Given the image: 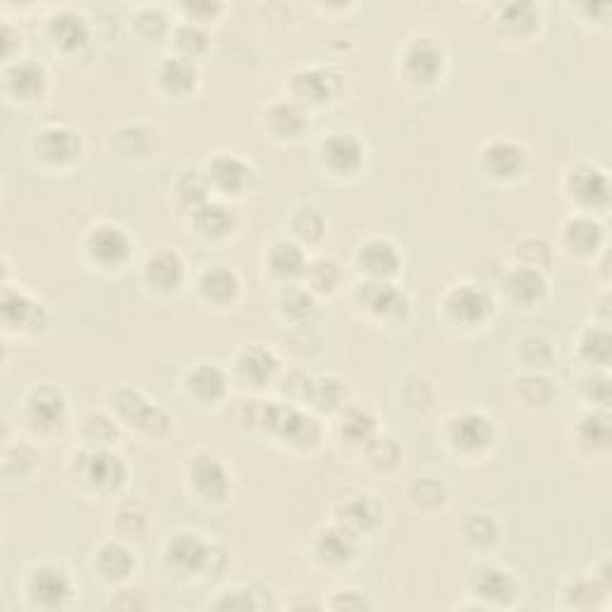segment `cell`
Listing matches in <instances>:
<instances>
[{"label": "cell", "instance_id": "cell-1", "mask_svg": "<svg viewBox=\"0 0 612 612\" xmlns=\"http://www.w3.org/2000/svg\"><path fill=\"white\" fill-rule=\"evenodd\" d=\"M165 558H168L170 567H175L182 574H218L223 567L216 565V560H225V553L213 543H208L206 538H201V534L180 531L165 546Z\"/></svg>", "mask_w": 612, "mask_h": 612}, {"label": "cell", "instance_id": "cell-2", "mask_svg": "<svg viewBox=\"0 0 612 612\" xmlns=\"http://www.w3.org/2000/svg\"><path fill=\"white\" fill-rule=\"evenodd\" d=\"M113 407L120 421H125L127 426L146 433V436L161 438L170 431L168 412L158 405H153L151 400H146L139 390L134 388L118 390V395H115L113 400Z\"/></svg>", "mask_w": 612, "mask_h": 612}, {"label": "cell", "instance_id": "cell-3", "mask_svg": "<svg viewBox=\"0 0 612 612\" xmlns=\"http://www.w3.org/2000/svg\"><path fill=\"white\" fill-rule=\"evenodd\" d=\"M261 424L275 436L290 440L297 445H309L318 440V424L311 416L299 412L292 405H263L261 407Z\"/></svg>", "mask_w": 612, "mask_h": 612}, {"label": "cell", "instance_id": "cell-4", "mask_svg": "<svg viewBox=\"0 0 612 612\" xmlns=\"http://www.w3.org/2000/svg\"><path fill=\"white\" fill-rule=\"evenodd\" d=\"M357 302L371 316L388 323H397L407 316V297L388 280H369V283L359 285Z\"/></svg>", "mask_w": 612, "mask_h": 612}, {"label": "cell", "instance_id": "cell-5", "mask_svg": "<svg viewBox=\"0 0 612 612\" xmlns=\"http://www.w3.org/2000/svg\"><path fill=\"white\" fill-rule=\"evenodd\" d=\"M567 194L584 208H605L610 201V180L601 168L581 163L567 175Z\"/></svg>", "mask_w": 612, "mask_h": 612}, {"label": "cell", "instance_id": "cell-6", "mask_svg": "<svg viewBox=\"0 0 612 612\" xmlns=\"http://www.w3.org/2000/svg\"><path fill=\"white\" fill-rule=\"evenodd\" d=\"M87 252L91 261L101 263L106 268H118L130 259L132 254V237L127 235L120 225L103 223L94 228L87 237Z\"/></svg>", "mask_w": 612, "mask_h": 612}, {"label": "cell", "instance_id": "cell-7", "mask_svg": "<svg viewBox=\"0 0 612 612\" xmlns=\"http://www.w3.org/2000/svg\"><path fill=\"white\" fill-rule=\"evenodd\" d=\"M448 438L452 448H457L459 452H467V455H474V452H483L486 448H491L495 438V428L486 414L464 412L450 421Z\"/></svg>", "mask_w": 612, "mask_h": 612}, {"label": "cell", "instance_id": "cell-8", "mask_svg": "<svg viewBox=\"0 0 612 612\" xmlns=\"http://www.w3.org/2000/svg\"><path fill=\"white\" fill-rule=\"evenodd\" d=\"M445 311L455 323L476 326L491 314V297L479 285H457L445 295Z\"/></svg>", "mask_w": 612, "mask_h": 612}, {"label": "cell", "instance_id": "cell-9", "mask_svg": "<svg viewBox=\"0 0 612 612\" xmlns=\"http://www.w3.org/2000/svg\"><path fill=\"white\" fill-rule=\"evenodd\" d=\"M364 144L354 134L335 132L321 142V161L335 175H354L364 165Z\"/></svg>", "mask_w": 612, "mask_h": 612}, {"label": "cell", "instance_id": "cell-10", "mask_svg": "<svg viewBox=\"0 0 612 612\" xmlns=\"http://www.w3.org/2000/svg\"><path fill=\"white\" fill-rule=\"evenodd\" d=\"M29 598L44 608H60L72 598V581L65 569L41 565L29 577Z\"/></svg>", "mask_w": 612, "mask_h": 612}, {"label": "cell", "instance_id": "cell-11", "mask_svg": "<svg viewBox=\"0 0 612 612\" xmlns=\"http://www.w3.org/2000/svg\"><path fill=\"white\" fill-rule=\"evenodd\" d=\"M194 488L208 503H223L230 493V474L225 464L213 455H197L189 464Z\"/></svg>", "mask_w": 612, "mask_h": 612}, {"label": "cell", "instance_id": "cell-12", "mask_svg": "<svg viewBox=\"0 0 612 612\" xmlns=\"http://www.w3.org/2000/svg\"><path fill=\"white\" fill-rule=\"evenodd\" d=\"M84 479L101 493L120 491L127 481V467L118 455L106 448H96L84 459Z\"/></svg>", "mask_w": 612, "mask_h": 612}, {"label": "cell", "instance_id": "cell-13", "mask_svg": "<svg viewBox=\"0 0 612 612\" xmlns=\"http://www.w3.org/2000/svg\"><path fill=\"white\" fill-rule=\"evenodd\" d=\"M445 53L436 41L416 39L405 51V75L414 84H433L443 72Z\"/></svg>", "mask_w": 612, "mask_h": 612}, {"label": "cell", "instance_id": "cell-14", "mask_svg": "<svg viewBox=\"0 0 612 612\" xmlns=\"http://www.w3.org/2000/svg\"><path fill=\"white\" fill-rule=\"evenodd\" d=\"M206 180L208 187H216L223 194H242L252 185L254 170L242 158L232 156V153H220L208 165Z\"/></svg>", "mask_w": 612, "mask_h": 612}, {"label": "cell", "instance_id": "cell-15", "mask_svg": "<svg viewBox=\"0 0 612 612\" xmlns=\"http://www.w3.org/2000/svg\"><path fill=\"white\" fill-rule=\"evenodd\" d=\"M383 522V505L378 503L373 495L359 493L347 498L345 503L338 507V524L352 531L354 536L369 534V531L378 529Z\"/></svg>", "mask_w": 612, "mask_h": 612}, {"label": "cell", "instance_id": "cell-16", "mask_svg": "<svg viewBox=\"0 0 612 612\" xmlns=\"http://www.w3.org/2000/svg\"><path fill=\"white\" fill-rule=\"evenodd\" d=\"M292 99L299 106H321L338 91V79L328 70H302L290 77Z\"/></svg>", "mask_w": 612, "mask_h": 612}, {"label": "cell", "instance_id": "cell-17", "mask_svg": "<svg viewBox=\"0 0 612 612\" xmlns=\"http://www.w3.org/2000/svg\"><path fill=\"white\" fill-rule=\"evenodd\" d=\"M481 165L495 180H510V177H517L524 170L526 151L524 146L498 139V142H491L483 149Z\"/></svg>", "mask_w": 612, "mask_h": 612}, {"label": "cell", "instance_id": "cell-18", "mask_svg": "<svg viewBox=\"0 0 612 612\" xmlns=\"http://www.w3.org/2000/svg\"><path fill=\"white\" fill-rule=\"evenodd\" d=\"M357 263L371 280H388L390 275L400 271L402 256L393 242L376 237V240H369L359 249Z\"/></svg>", "mask_w": 612, "mask_h": 612}, {"label": "cell", "instance_id": "cell-19", "mask_svg": "<svg viewBox=\"0 0 612 612\" xmlns=\"http://www.w3.org/2000/svg\"><path fill=\"white\" fill-rule=\"evenodd\" d=\"M67 414V402L63 390L55 388V385H41L29 395V419L34 421L39 428L53 431L65 424Z\"/></svg>", "mask_w": 612, "mask_h": 612}, {"label": "cell", "instance_id": "cell-20", "mask_svg": "<svg viewBox=\"0 0 612 612\" xmlns=\"http://www.w3.org/2000/svg\"><path fill=\"white\" fill-rule=\"evenodd\" d=\"M36 149L41 158L53 165L72 163L82 151V139L70 127H46L36 139Z\"/></svg>", "mask_w": 612, "mask_h": 612}, {"label": "cell", "instance_id": "cell-21", "mask_svg": "<svg viewBox=\"0 0 612 612\" xmlns=\"http://www.w3.org/2000/svg\"><path fill=\"white\" fill-rule=\"evenodd\" d=\"M474 591L476 596L493 605H510L517 596V581L505 567L486 565L476 572Z\"/></svg>", "mask_w": 612, "mask_h": 612}, {"label": "cell", "instance_id": "cell-22", "mask_svg": "<svg viewBox=\"0 0 612 612\" xmlns=\"http://www.w3.org/2000/svg\"><path fill=\"white\" fill-rule=\"evenodd\" d=\"M237 223H240L237 213L230 206L218 204V201H206L197 211H192L194 230L208 237V240H223V237L232 235Z\"/></svg>", "mask_w": 612, "mask_h": 612}, {"label": "cell", "instance_id": "cell-23", "mask_svg": "<svg viewBox=\"0 0 612 612\" xmlns=\"http://www.w3.org/2000/svg\"><path fill=\"white\" fill-rule=\"evenodd\" d=\"M144 278L153 290L173 292L185 280V263L173 249H163V252H156L146 261Z\"/></svg>", "mask_w": 612, "mask_h": 612}, {"label": "cell", "instance_id": "cell-24", "mask_svg": "<svg viewBox=\"0 0 612 612\" xmlns=\"http://www.w3.org/2000/svg\"><path fill=\"white\" fill-rule=\"evenodd\" d=\"M603 225L591 216H574L569 218L562 228V240L565 247L577 256H591L601 249L603 244Z\"/></svg>", "mask_w": 612, "mask_h": 612}, {"label": "cell", "instance_id": "cell-25", "mask_svg": "<svg viewBox=\"0 0 612 612\" xmlns=\"http://www.w3.org/2000/svg\"><path fill=\"white\" fill-rule=\"evenodd\" d=\"M503 287L507 297L522 306L541 304L548 295V283L546 278H543V273L536 271V268H526V266H519L507 273Z\"/></svg>", "mask_w": 612, "mask_h": 612}, {"label": "cell", "instance_id": "cell-26", "mask_svg": "<svg viewBox=\"0 0 612 612\" xmlns=\"http://www.w3.org/2000/svg\"><path fill=\"white\" fill-rule=\"evenodd\" d=\"M185 388L201 405H213V402H220L225 393H228V378H225L223 369H218V366L199 364L187 373Z\"/></svg>", "mask_w": 612, "mask_h": 612}, {"label": "cell", "instance_id": "cell-27", "mask_svg": "<svg viewBox=\"0 0 612 612\" xmlns=\"http://www.w3.org/2000/svg\"><path fill=\"white\" fill-rule=\"evenodd\" d=\"M48 34H51L53 44L65 53L82 51V48L89 44V24L75 10L58 12L51 20Z\"/></svg>", "mask_w": 612, "mask_h": 612}, {"label": "cell", "instance_id": "cell-28", "mask_svg": "<svg viewBox=\"0 0 612 612\" xmlns=\"http://www.w3.org/2000/svg\"><path fill=\"white\" fill-rule=\"evenodd\" d=\"M240 278L228 266H211L201 273L199 292L208 304L228 306L240 295Z\"/></svg>", "mask_w": 612, "mask_h": 612}, {"label": "cell", "instance_id": "cell-29", "mask_svg": "<svg viewBox=\"0 0 612 612\" xmlns=\"http://www.w3.org/2000/svg\"><path fill=\"white\" fill-rule=\"evenodd\" d=\"M266 127L273 137L278 139H295L309 127V115L304 106L295 101H278L266 110Z\"/></svg>", "mask_w": 612, "mask_h": 612}, {"label": "cell", "instance_id": "cell-30", "mask_svg": "<svg viewBox=\"0 0 612 612\" xmlns=\"http://www.w3.org/2000/svg\"><path fill=\"white\" fill-rule=\"evenodd\" d=\"M316 553L328 565H345L357 553V536L340 524L328 526V529L318 531Z\"/></svg>", "mask_w": 612, "mask_h": 612}, {"label": "cell", "instance_id": "cell-31", "mask_svg": "<svg viewBox=\"0 0 612 612\" xmlns=\"http://www.w3.org/2000/svg\"><path fill=\"white\" fill-rule=\"evenodd\" d=\"M278 371V359L271 350L259 345L244 347L237 357V373L249 385H266Z\"/></svg>", "mask_w": 612, "mask_h": 612}, {"label": "cell", "instance_id": "cell-32", "mask_svg": "<svg viewBox=\"0 0 612 612\" xmlns=\"http://www.w3.org/2000/svg\"><path fill=\"white\" fill-rule=\"evenodd\" d=\"M5 323L12 328H41L46 323V314L39 304L32 302L24 292L8 290L3 297Z\"/></svg>", "mask_w": 612, "mask_h": 612}, {"label": "cell", "instance_id": "cell-33", "mask_svg": "<svg viewBox=\"0 0 612 612\" xmlns=\"http://www.w3.org/2000/svg\"><path fill=\"white\" fill-rule=\"evenodd\" d=\"M197 77V67H194L192 60L182 58V55L168 58L161 65V70H158V82L173 96H187L189 91H194V87H197Z\"/></svg>", "mask_w": 612, "mask_h": 612}, {"label": "cell", "instance_id": "cell-34", "mask_svg": "<svg viewBox=\"0 0 612 612\" xmlns=\"http://www.w3.org/2000/svg\"><path fill=\"white\" fill-rule=\"evenodd\" d=\"M8 89L17 99L32 101L46 91V70L39 63H17L8 70Z\"/></svg>", "mask_w": 612, "mask_h": 612}, {"label": "cell", "instance_id": "cell-35", "mask_svg": "<svg viewBox=\"0 0 612 612\" xmlns=\"http://www.w3.org/2000/svg\"><path fill=\"white\" fill-rule=\"evenodd\" d=\"M94 569L106 581H125L134 572V558L122 543H103L94 558Z\"/></svg>", "mask_w": 612, "mask_h": 612}, {"label": "cell", "instance_id": "cell-36", "mask_svg": "<svg viewBox=\"0 0 612 612\" xmlns=\"http://www.w3.org/2000/svg\"><path fill=\"white\" fill-rule=\"evenodd\" d=\"M268 263H271V271L283 280H292L297 275L306 271V256L295 242L280 240L271 247L268 254Z\"/></svg>", "mask_w": 612, "mask_h": 612}, {"label": "cell", "instance_id": "cell-37", "mask_svg": "<svg viewBox=\"0 0 612 612\" xmlns=\"http://www.w3.org/2000/svg\"><path fill=\"white\" fill-rule=\"evenodd\" d=\"M153 142H156V132L144 125H127L115 132V146H118L120 156L125 158L149 156Z\"/></svg>", "mask_w": 612, "mask_h": 612}, {"label": "cell", "instance_id": "cell-38", "mask_svg": "<svg viewBox=\"0 0 612 612\" xmlns=\"http://www.w3.org/2000/svg\"><path fill=\"white\" fill-rule=\"evenodd\" d=\"M577 436H579V443L584 445V448H589L593 452L608 450L610 438H612L610 416L605 412L586 414L577 428Z\"/></svg>", "mask_w": 612, "mask_h": 612}, {"label": "cell", "instance_id": "cell-39", "mask_svg": "<svg viewBox=\"0 0 612 612\" xmlns=\"http://www.w3.org/2000/svg\"><path fill=\"white\" fill-rule=\"evenodd\" d=\"M500 27L510 39H524L538 27V10L534 5H505L500 15Z\"/></svg>", "mask_w": 612, "mask_h": 612}, {"label": "cell", "instance_id": "cell-40", "mask_svg": "<svg viewBox=\"0 0 612 612\" xmlns=\"http://www.w3.org/2000/svg\"><path fill=\"white\" fill-rule=\"evenodd\" d=\"M340 433L350 445H369L376 438V416L366 409H350L342 419Z\"/></svg>", "mask_w": 612, "mask_h": 612}, {"label": "cell", "instance_id": "cell-41", "mask_svg": "<svg viewBox=\"0 0 612 612\" xmlns=\"http://www.w3.org/2000/svg\"><path fill=\"white\" fill-rule=\"evenodd\" d=\"M306 280H309V290L318 295H333L342 283V271L333 259H316L306 266Z\"/></svg>", "mask_w": 612, "mask_h": 612}, {"label": "cell", "instance_id": "cell-42", "mask_svg": "<svg viewBox=\"0 0 612 612\" xmlns=\"http://www.w3.org/2000/svg\"><path fill=\"white\" fill-rule=\"evenodd\" d=\"M115 524L125 536L130 538H142L151 526V512L149 507L139 500H130V503H122L115 512Z\"/></svg>", "mask_w": 612, "mask_h": 612}, {"label": "cell", "instance_id": "cell-43", "mask_svg": "<svg viewBox=\"0 0 612 612\" xmlns=\"http://www.w3.org/2000/svg\"><path fill=\"white\" fill-rule=\"evenodd\" d=\"M555 388L548 378L538 376V373H529V376L519 378L517 381V397L524 407L529 409H543L553 400Z\"/></svg>", "mask_w": 612, "mask_h": 612}, {"label": "cell", "instance_id": "cell-44", "mask_svg": "<svg viewBox=\"0 0 612 612\" xmlns=\"http://www.w3.org/2000/svg\"><path fill=\"white\" fill-rule=\"evenodd\" d=\"M175 199L177 204L189 208V211H197L201 204L208 201V180L201 177L197 170H187V173L177 177Z\"/></svg>", "mask_w": 612, "mask_h": 612}, {"label": "cell", "instance_id": "cell-45", "mask_svg": "<svg viewBox=\"0 0 612 612\" xmlns=\"http://www.w3.org/2000/svg\"><path fill=\"white\" fill-rule=\"evenodd\" d=\"M610 584H605L598 577L593 579H579L574 584H569V589L565 591L567 605L572 608H598L605 596H608Z\"/></svg>", "mask_w": 612, "mask_h": 612}, {"label": "cell", "instance_id": "cell-46", "mask_svg": "<svg viewBox=\"0 0 612 612\" xmlns=\"http://www.w3.org/2000/svg\"><path fill=\"white\" fill-rule=\"evenodd\" d=\"M519 359L524 361V366H531V369H546L555 359L553 342L541 333L524 335L519 340Z\"/></svg>", "mask_w": 612, "mask_h": 612}, {"label": "cell", "instance_id": "cell-47", "mask_svg": "<svg viewBox=\"0 0 612 612\" xmlns=\"http://www.w3.org/2000/svg\"><path fill=\"white\" fill-rule=\"evenodd\" d=\"M462 534L464 538H467L469 546L486 550L498 543L500 526L495 524L488 514H471V517L462 526Z\"/></svg>", "mask_w": 612, "mask_h": 612}, {"label": "cell", "instance_id": "cell-48", "mask_svg": "<svg viewBox=\"0 0 612 612\" xmlns=\"http://www.w3.org/2000/svg\"><path fill=\"white\" fill-rule=\"evenodd\" d=\"M579 354L593 366L610 364V333L608 328H589L579 338Z\"/></svg>", "mask_w": 612, "mask_h": 612}, {"label": "cell", "instance_id": "cell-49", "mask_svg": "<svg viewBox=\"0 0 612 612\" xmlns=\"http://www.w3.org/2000/svg\"><path fill=\"white\" fill-rule=\"evenodd\" d=\"M290 228L299 237V240L306 244H314L321 240L323 232H326V220H323V216L316 211L314 206H302L292 213Z\"/></svg>", "mask_w": 612, "mask_h": 612}, {"label": "cell", "instance_id": "cell-50", "mask_svg": "<svg viewBox=\"0 0 612 612\" xmlns=\"http://www.w3.org/2000/svg\"><path fill=\"white\" fill-rule=\"evenodd\" d=\"M409 500L416 510L421 512H436L438 507L445 505L448 500V491L445 486L436 479H419L409 488Z\"/></svg>", "mask_w": 612, "mask_h": 612}, {"label": "cell", "instance_id": "cell-51", "mask_svg": "<svg viewBox=\"0 0 612 612\" xmlns=\"http://www.w3.org/2000/svg\"><path fill=\"white\" fill-rule=\"evenodd\" d=\"M314 309V295H311V290H304V287L290 285L280 295V311L287 318H292V321H306V318L314 314Z\"/></svg>", "mask_w": 612, "mask_h": 612}, {"label": "cell", "instance_id": "cell-52", "mask_svg": "<svg viewBox=\"0 0 612 612\" xmlns=\"http://www.w3.org/2000/svg\"><path fill=\"white\" fill-rule=\"evenodd\" d=\"M347 400V385L340 381V378H321V381H314V393H311V402L323 412H333L345 405Z\"/></svg>", "mask_w": 612, "mask_h": 612}, {"label": "cell", "instance_id": "cell-53", "mask_svg": "<svg viewBox=\"0 0 612 612\" xmlns=\"http://www.w3.org/2000/svg\"><path fill=\"white\" fill-rule=\"evenodd\" d=\"M366 457H369V464L373 469L378 471H390L395 469L397 464H400L402 459V450L400 445H397L395 438H373L369 445H366Z\"/></svg>", "mask_w": 612, "mask_h": 612}, {"label": "cell", "instance_id": "cell-54", "mask_svg": "<svg viewBox=\"0 0 612 612\" xmlns=\"http://www.w3.org/2000/svg\"><path fill=\"white\" fill-rule=\"evenodd\" d=\"M82 433L89 443L96 445V448H106V445H110L115 438H118V426H115V421L110 419V416L94 412L84 419Z\"/></svg>", "mask_w": 612, "mask_h": 612}, {"label": "cell", "instance_id": "cell-55", "mask_svg": "<svg viewBox=\"0 0 612 612\" xmlns=\"http://www.w3.org/2000/svg\"><path fill=\"white\" fill-rule=\"evenodd\" d=\"M517 256L522 259L526 268L541 271V268L550 266V261H553V249H550V244L541 240V237H526V240L517 244Z\"/></svg>", "mask_w": 612, "mask_h": 612}, {"label": "cell", "instance_id": "cell-56", "mask_svg": "<svg viewBox=\"0 0 612 612\" xmlns=\"http://www.w3.org/2000/svg\"><path fill=\"white\" fill-rule=\"evenodd\" d=\"M175 46L182 53V58H197L208 48V36L197 24H182L175 29Z\"/></svg>", "mask_w": 612, "mask_h": 612}, {"label": "cell", "instance_id": "cell-57", "mask_svg": "<svg viewBox=\"0 0 612 612\" xmlns=\"http://www.w3.org/2000/svg\"><path fill=\"white\" fill-rule=\"evenodd\" d=\"M134 29H137V34L142 36V39L158 41L165 32H168V20H165L161 10L146 8L142 12H137V17H134Z\"/></svg>", "mask_w": 612, "mask_h": 612}, {"label": "cell", "instance_id": "cell-58", "mask_svg": "<svg viewBox=\"0 0 612 612\" xmlns=\"http://www.w3.org/2000/svg\"><path fill=\"white\" fill-rule=\"evenodd\" d=\"M581 390H584V395L589 397L593 405L605 407L610 402V381L605 373H591V376H586L584 383H581Z\"/></svg>", "mask_w": 612, "mask_h": 612}, {"label": "cell", "instance_id": "cell-59", "mask_svg": "<svg viewBox=\"0 0 612 612\" xmlns=\"http://www.w3.org/2000/svg\"><path fill=\"white\" fill-rule=\"evenodd\" d=\"M110 605H113V608H120V610H146L151 605V601L142 589H137V586H130V589H122V591L115 593Z\"/></svg>", "mask_w": 612, "mask_h": 612}, {"label": "cell", "instance_id": "cell-60", "mask_svg": "<svg viewBox=\"0 0 612 612\" xmlns=\"http://www.w3.org/2000/svg\"><path fill=\"white\" fill-rule=\"evenodd\" d=\"M283 393L290 397V400H311V393H314V381L304 373H290L283 383Z\"/></svg>", "mask_w": 612, "mask_h": 612}, {"label": "cell", "instance_id": "cell-61", "mask_svg": "<svg viewBox=\"0 0 612 612\" xmlns=\"http://www.w3.org/2000/svg\"><path fill=\"white\" fill-rule=\"evenodd\" d=\"M213 608H223V610H254L259 608V603L254 601V593L242 589V591H228L220 601L213 605Z\"/></svg>", "mask_w": 612, "mask_h": 612}, {"label": "cell", "instance_id": "cell-62", "mask_svg": "<svg viewBox=\"0 0 612 612\" xmlns=\"http://www.w3.org/2000/svg\"><path fill=\"white\" fill-rule=\"evenodd\" d=\"M328 605L333 610H364L369 608V601L361 591H340Z\"/></svg>", "mask_w": 612, "mask_h": 612}, {"label": "cell", "instance_id": "cell-63", "mask_svg": "<svg viewBox=\"0 0 612 612\" xmlns=\"http://www.w3.org/2000/svg\"><path fill=\"white\" fill-rule=\"evenodd\" d=\"M185 10L192 17H199V20H208V17H213L220 10L218 3H189L185 5Z\"/></svg>", "mask_w": 612, "mask_h": 612}]
</instances>
